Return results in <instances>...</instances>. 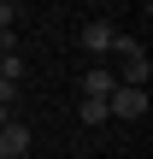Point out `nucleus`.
Here are the masks:
<instances>
[{
    "label": "nucleus",
    "mask_w": 153,
    "mask_h": 159,
    "mask_svg": "<svg viewBox=\"0 0 153 159\" xmlns=\"http://www.w3.org/2000/svg\"><path fill=\"white\" fill-rule=\"evenodd\" d=\"M106 118L142 124V118H147V89H112V94H106Z\"/></svg>",
    "instance_id": "1"
},
{
    "label": "nucleus",
    "mask_w": 153,
    "mask_h": 159,
    "mask_svg": "<svg viewBox=\"0 0 153 159\" xmlns=\"http://www.w3.org/2000/svg\"><path fill=\"white\" fill-rule=\"evenodd\" d=\"M0 153L6 159H24L29 153V124H24V118H6V124H0Z\"/></svg>",
    "instance_id": "2"
},
{
    "label": "nucleus",
    "mask_w": 153,
    "mask_h": 159,
    "mask_svg": "<svg viewBox=\"0 0 153 159\" xmlns=\"http://www.w3.org/2000/svg\"><path fill=\"white\" fill-rule=\"evenodd\" d=\"M112 35H118V30H112V18H88V24H83V47H88L94 59H100V53H112Z\"/></svg>",
    "instance_id": "3"
},
{
    "label": "nucleus",
    "mask_w": 153,
    "mask_h": 159,
    "mask_svg": "<svg viewBox=\"0 0 153 159\" xmlns=\"http://www.w3.org/2000/svg\"><path fill=\"white\" fill-rule=\"evenodd\" d=\"M112 89H118V77H112L106 65H88V71H83V100H106Z\"/></svg>",
    "instance_id": "4"
},
{
    "label": "nucleus",
    "mask_w": 153,
    "mask_h": 159,
    "mask_svg": "<svg viewBox=\"0 0 153 159\" xmlns=\"http://www.w3.org/2000/svg\"><path fill=\"white\" fill-rule=\"evenodd\" d=\"M77 118H83L88 130H100V124H112V118H106V100H83V112H77Z\"/></svg>",
    "instance_id": "5"
},
{
    "label": "nucleus",
    "mask_w": 153,
    "mask_h": 159,
    "mask_svg": "<svg viewBox=\"0 0 153 159\" xmlns=\"http://www.w3.org/2000/svg\"><path fill=\"white\" fill-rule=\"evenodd\" d=\"M112 53L130 65V59H142V41H136V35H112Z\"/></svg>",
    "instance_id": "6"
},
{
    "label": "nucleus",
    "mask_w": 153,
    "mask_h": 159,
    "mask_svg": "<svg viewBox=\"0 0 153 159\" xmlns=\"http://www.w3.org/2000/svg\"><path fill=\"white\" fill-rule=\"evenodd\" d=\"M0 77H6V83H18V77H24V59H18V53H6V59H0Z\"/></svg>",
    "instance_id": "7"
},
{
    "label": "nucleus",
    "mask_w": 153,
    "mask_h": 159,
    "mask_svg": "<svg viewBox=\"0 0 153 159\" xmlns=\"http://www.w3.org/2000/svg\"><path fill=\"white\" fill-rule=\"evenodd\" d=\"M0 106H6V112L18 106V83H6V77H0Z\"/></svg>",
    "instance_id": "8"
},
{
    "label": "nucleus",
    "mask_w": 153,
    "mask_h": 159,
    "mask_svg": "<svg viewBox=\"0 0 153 159\" xmlns=\"http://www.w3.org/2000/svg\"><path fill=\"white\" fill-rule=\"evenodd\" d=\"M12 18H18V6H12V0H0V30H12Z\"/></svg>",
    "instance_id": "9"
},
{
    "label": "nucleus",
    "mask_w": 153,
    "mask_h": 159,
    "mask_svg": "<svg viewBox=\"0 0 153 159\" xmlns=\"http://www.w3.org/2000/svg\"><path fill=\"white\" fill-rule=\"evenodd\" d=\"M6 118H12V112H6V106H0V124H6Z\"/></svg>",
    "instance_id": "10"
},
{
    "label": "nucleus",
    "mask_w": 153,
    "mask_h": 159,
    "mask_svg": "<svg viewBox=\"0 0 153 159\" xmlns=\"http://www.w3.org/2000/svg\"><path fill=\"white\" fill-rule=\"evenodd\" d=\"M0 159H6V153H0Z\"/></svg>",
    "instance_id": "11"
}]
</instances>
